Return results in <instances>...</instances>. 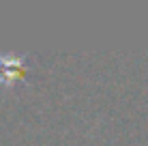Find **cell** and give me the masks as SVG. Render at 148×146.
Here are the masks:
<instances>
[{
    "mask_svg": "<svg viewBox=\"0 0 148 146\" xmlns=\"http://www.w3.org/2000/svg\"><path fill=\"white\" fill-rule=\"evenodd\" d=\"M26 58L15 54H0V82H13L24 73Z\"/></svg>",
    "mask_w": 148,
    "mask_h": 146,
    "instance_id": "obj_1",
    "label": "cell"
}]
</instances>
